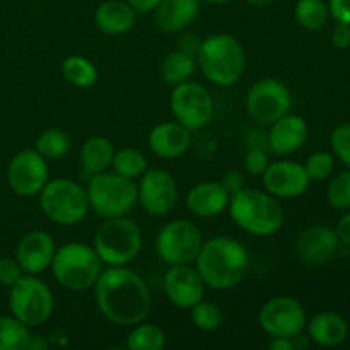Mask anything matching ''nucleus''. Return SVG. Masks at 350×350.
Wrapping results in <instances>:
<instances>
[{
  "mask_svg": "<svg viewBox=\"0 0 350 350\" xmlns=\"http://www.w3.org/2000/svg\"><path fill=\"white\" fill-rule=\"evenodd\" d=\"M332 43L337 50H347L350 46V24L338 23L332 33Z\"/></svg>",
  "mask_w": 350,
  "mask_h": 350,
  "instance_id": "41",
  "label": "nucleus"
},
{
  "mask_svg": "<svg viewBox=\"0 0 350 350\" xmlns=\"http://www.w3.org/2000/svg\"><path fill=\"white\" fill-rule=\"evenodd\" d=\"M204 239L193 222L176 219L164 226L156 239L157 256L167 265H190L200 253Z\"/></svg>",
  "mask_w": 350,
  "mask_h": 350,
  "instance_id": "10",
  "label": "nucleus"
},
{
  "mask_svg": "<svg viewBox=\"0 0 350 350\" xmlns=\"http://www.w3.org/2000/svg\"><path fill=\"white\" fill-rule=\"evenodd\" d=\"M308 139V123L297 115H284L272 123L269 133L270 150L277 156H289L304 146Z\"/></svg>",
  "mask_w": 350,
  "mask_h": 350,
  "instance_id": "21",
  "label": "nucleus"
},
{
  "mask_svg": "<svg viewBox=\"0 0 350 350\" xmlns=\"http://www.w3.org/2000/svg\"><path fill=\"white\" fill-rule=\"evenodd\" d=\"M296 21L308 31H318L327 24L328 5L323 0H297Z\"/></svg>",
  "mask_w": 350,
  "mask_h": 350,
  "instance_id": "30",
  "label": "nucleus"
},
{
  "mask_svg": "<svg viewBox=\"0 0 350 350\" xmlns=\"http://www.w3.org/2000/svg\"><path fill=\"white\" fill-rule=\"evenodd\" d=\"M195 262L205 286L228 291L241 282L250 260L241 243L228 236H215L202 245Z\"/></svg>",
  "mask_w": 350,
  "mask_h": 350,
  "instance_id": "2",
  "label": "nucleus"
},
{
  "mask_svg": "<svg viewBox=\"0 0 350 350\" xmlns=\"http://www.w3.org/2000/svg\"><path fill=\"white\" fill-rule=\"evenodd\" d=\"M51 270L62 287L88 291L96 286L103 272V262L94 248L84 243H67L55 252Z\"/></svg>",
  "mask_w": 350,
  "mask_h": 350,
  "instance_id": "5",
  "label": "nucleus"
},
{
  "mask_svg": "<svg viewBox=\"0 0 350 350\" xmlns=\"http://www.w3.org/2000/svg\"><path fill=\"white\" fill-rule=\"evenodd\" d=\"M200 12V0H163L156 7V23L164 33L187 29Z\"/></svg>",
  "mask_w": 350,
  "mask_h": 350,
  "instance_id": "23",
  "label": "nucleus"
},
{
  "mask_svg": "<svg viewBox=\"0 0 350 350\" xmlns=\"http://www.w3.org/2000/svg\"><path fill=\"white\" fill-rule=\"evenodd\" d=\"M164 294L180 310H191L204 299L205 284L197 269L190 265H171L164 275Z\"/></svg>",
  "mask_w": 350,
  "mask_h": 350,
  "instance_id": "17",
  "label": "nucleus"
},
{
  "mask_svg": "<svg viewBox=\"0 0 350 350\" xmlns=\"http://www.w3.org/2000/svg\"><path fill=\"white\" fill-rule=\"evenodd\" d=\"M46 347H48V344L41 337H38V340H36V337H29V342H27V347L26 349H40V350H43V349H46Z\"/></svg>",
  "mask_w": 350,
  "mask_h": 350,
  "instance_id": "47",
  "label": "nucleus"
},
{
  "mask_svg": "<svg viewBox=\"0 0 350 350\" xmlns=\"http://www.w3.org/2000/svg\"><path fill=\"white\" fill-rule=\"evenodd\" d=\"M197 65V57L185 53L181 50H174L167 53L161 64V75L171 85L183 84L193 77Z\"/></svg>",
  "mask_w": 350,
  "mask_h": 350,
  "instance_id": "27",
  "label": "nucleus"
},
{
  "mask_svg": "<svg viewBox=\"0 0 350 350\" xmlns=\"http://www.w3.org/2000/svg\"><path fill=\"white\" fill-rule=\"evenodd\" d=\"M9 306L12 317L26 327H38L46 323L53 313V293L48 284L38 277L23 275L10 287Z\"/></svg>",
  "mask_w": 350,
  "mask_h": 350,
  "instance_id": "9",
  "label": "nucleus"
},
{
  "mask_svg": "<svg viewBox=\"0 0 350 350\" xmlns=\"http://www.w3.org/2000/svg\"><path fill=\"white\" fill-rule=\"evenodd\" d=\"M7 181L14 193L21 197L40 195L48 181L46 159L36 149L17 152L7 167Z\"/></svg>",
  "mask_w": 350,
  "mask_h": 350,
  "instance_id": "14",
  "label": "nucleus"
},
{
  "mask_svg": "<svg viewBox=\"0 0 350 350\" xmlns=\"http://www.w3.org/2000/svg\"><path fill=\"white\" fill-rule=\"evenodd\" d=\"M62 72L70 84L82 89L91 88L98 81V68L94 67V64L88 58L77 57V55L65 58L62 64Z\"/></svg>",
  "mask_w": 350,
  "mask_h": 350,
  "instance_id": "28",
  "label": "nucleus"
},
{
  "mask_svg": "<svg viewBox=\"0 0 350 350\" xmlns=\"http://www.w3.org/2000/svg\"><path fill=\"white\" fill-rule=\"evenodd\" d=\"M126 2L132 5V9L135 12H150V10H156V7L159 5L163 0H126Z\"/></svg>",
  "mask_w": 350,
  "mask_h": 350,
  "instance_id": "45",
  "label": "nucleus"
},
{
  "mask_svg": "<svg viewBox=\"0 0 350 350\" xmlns=\"http://www.w3.org/2000/svg\"><path fill=\"white\" fill-rule=\"evenodd\" d=\"M190 130L178 122H164L154 126L149 133V147L163 159L183 156L191 142Z\"/></svg>",
  "mask_w": 350,
  "mask_h": 350,
  "instance_id": "22",
  "label": "nucleus"
},
{
  "mask_svg": "<svg viewBox=\"0 0 350 350\" xmlns=\"http://www.w3.org/2000/svg\"><path fill=\"white\" fill-rule=\"evenodd\" d=\"M29 327L16 317H0V350H24L29 342Z\"/></svg>",
  "mask_w": 350,
  "mask_h": 350,
  "instance_id": "31",
  "label": "nucleus"
},
{
  "mask_svg": "<svg viewBox=\"0 0 350 350\" xmlns=\"http://www.w3.org/2000/svg\"><path fill=\"white\" fill-rule=\"evenodd\" d=\"M170 105L176 122L190 132L204 129L212 120L215 109L211 92L204 85L190 81L174 85Z\"/></svg>",
  "mask_w": 350,
  "mask_h": 350,
  "instance_id": "11",
  "label": "nucleus"
},
{
  "mask_svg": "<svg viewBox=\"0 0 350 350\" xmlns=\"http://www.w3.org/2000/svg\"><path fill=\"white\" fill-rule=\"evenodd\" d=\"M89 207L103 219L122 217L130 214L137 204V185L118 173L92 174L88 188Z\"/></svg>",
  "mask_w": 350,
  "mask_h": 350,
  "instance_id": "7",
  "label": "nucleus"
},
{
  "mask_svg": "<svg viewBox=\"0 0 350 350\" xmlns=\"http://www.w3.org/2000/svg\"><path fill=\"white\" fill-rule=\"evenodd\" d=\"M55 252V241L46 231H31L17 245L16 260L24 273L38 275L50 269Z\"/></svg>",
  "mask_w": 350,
  "mask_h": 350,
  "instance_id": "19",
  "label": "nucleus"
},
{
  "mask_svg": "<svg viewBox=\"0 0 350 350\" xmlns=\"http://www.w3.org/2000/svg\"><path fill=\"white\" fill-rule=\"evenodd\" d=\"M308 325L310 338L321 347H338L349 335V325L344 317L332 311L317 314Z\"/></svg>",
  "mask_w": 350,
  "mask_h": 350,
  "instance_id": "24",
  "label": "nucleus"
},
{
  "mask_svg": "<svg viewBox=\"0 0 350 350\" xmlns=\"http://www.w3.org/2000/svg\"><path fill=\"white\" fill-rule=\"evenodd\" d=\"M269 349L272 350H294L296 345H294V338L291 337H273L270 340Z\"/></svg>",
  "mask_w": 350,
  "mask_h": 350,
  "instance_id": "46",
  "label": "nucleus"
},
{
  "mask_svg": "<svg viewBox=\"0 0 350 350\" xmlns=\"http://www.w3.org/2000/svg\"><path fill=\"white\" fill-rule=\"evenodd\" d=\"M96 24L106 34H123L135 24V10L129 2L106 0L96 9Z\"/></svg>",
  "mask_w": 350,
  "mask_h": 350,
  "instance_id": "25",
  "label": "nucleus"
},
{
  "mask_svg": "<svg viewBox=\"0 0 350 350\" xmlns=\"http://www.w3.org/2000/svg\"><path fill=\"white\" fill-rule=\"evenodd\" d=\"M229 191L217 181H204L188 191L187 207L193 215L202 219L217 217L228 208Z\"/></svg>",
  "mask_w": 350,
  "mask_h": 350,
  "instance_id": "20",
  "label": "nucleus"
},
{
  "mask_svg": "<svg viewBox=\"0 0 350 350\" xmlns=\"http://www.w3.org/2000/svg\"><path fill=\"white\" fill-rule=\"evenodd\" d=\"M334 167H335L334 156H332L330 152H323V150L311 154V156L308 157L306 164H304V170H306L310 180H317V181H321L325 180V178L330 176Z\"/></svg>",
  "mask_w": 350,
  "mask_h": 350,
  "instance_id": "36",
  "label": "nucleus"
},
{
  "mask_svg": "<svg viewBox=\"0 0 350 350\" xmlns=\"http://www.w3.org/2000/svg\"><path fill=\"white\" fill-rule=\"evenodd\" d=\"M263 332L270 337L296 338L306 327V311L303 304L289 296H277L267 301L258 314Z\"/></svg>",
  "mask_w": 350,
  "mask_h": 350,
  "instance_id": "13",
  "label": "nucleus"
},
{
  "mask_svg": "<svg viewBox=\"0 0 350 350\" xmlns=\"http://www.w3.org/2000/svg\"><path fill=\"white\" fill-rule=\"evenodd\" d=\"M111 166L120 176L135 180L147 171V159L137 149H120L118 152L113 154Z\"/></svg>",
  "mask_w": 350,
  "mask_h": 350,
  "instance_id": "33",
  "label": "nucleus"
},
{
  "mask_svg": "<svg viewBox=\"0 0 350 350\" xmlns=\"http://www.w3.org/2000/svg\"><path fill=\"white\" fill-rule=\"evenodd\" d=\"M191 321L202 332H214L221 327L222 313L221 308L214 303L202 299L191 308Z\"/></svg>",
  "mask_w": 350,
  "mask_h": 350,
  "instance_id": "34",
  "label": "nucleus"
},
{
  "mask_svg": "<svg viewBox=\"0 0 350 350\" xmlns=\"http://www.w3.org/2000/svg\"><path fill=\"white\" fill-rule=\"evenodd\" d=\"M94 252L103 263L109 267H122L137 258L142 248V232L140 228L129 219L122 217L106 219L99 226L94 236Z\"/></svg>",
  "mask_w": 350,
  "mask_h": 350,
  "instance_id": "6",
  "label": "nucleus"
},
{
  "mask_svg": "<svg viewBox=\"0 0 350 350\" xmlns=\"http://www.w3.org/2000/svg\"><path fill=\"white\" fill-rule=\"evenodd\" d=\"M263 176L265 191L275 198H296L306 193L310 188V176L303 164L294 161L270 163Z\"/></svg>",
  "mask_w": 350,
  "mask_h": 350,
  "instance_id": "16",
  "label": "nucleus"
},
{
  "mask_svg": "<svg viewBox=\"0 0 350 350\" xmlns=\"http://www.w3.org/2000/svg\"><path fill=\"white\" fill-rule=\"evenodd\" d=\"M40 207L43 214L58 226L79 224L91 208L85 188L65 178L46 181L40 191Z\"/></svg>",
  "mask_w": 350,
  "mask_h": 350,
  "instance_id": "8",
  "label": "nucleus"
},
{
  "mask_svg": "<svg viewBox=\"0 0 350 350\" xmlns=\"http://www.w3.org/2000/svg\"><path fill=\"white\" fill-rule=\"evenodd\" d=\"M221 183L222 187L229 191V195H232L236 193V191L241 190V188H245V178H243L238 171H231V173H228L222 178Z\"/></svg>",
  "mask_w": 350,
  "mask_h": 350,
  "instance_id": "43",
  "label": "nucleus"
},
{
  "mask_svg": "<svg viewBox=\"0 0 350 350\" xmlns=\"http://www.w3.org/2000/svg\"><path fill=\"white\" fill-rule=\"evenodd\" d=\"M113 154H115L113 144L106 137H91L85 140L81 149V164L89 174L105 173L111 166Z\"/></svg>",
  "mask_w": 350,
  "mask_h": 350,
  "instance_id": "26",
  "label": "nucleus"
},
{
  "mask_svg": "<svg viewBox=\"0 0 350 350\" xmlns=\"http://www.w3.org/2000/svg\"><path fill=\"white\" fill-rule=\"evenodd\" d=\"M328 12L337 23L350 24V0H330Z\"/></svg>",
  "mask_w": 350,
  "mask_h": 350,
  "instance_id": "40",
  "label": "nucleus"
},
{
  "mask_svg": "<svg viewBox=\"0 0 350 350\" xmlns=\"http://www.w3.org/2000/svg\"><path fill=\"white\" fill-rule=\"evenodd\" d=\"M207 3H215V5H224V3H229L231 0H204Z\"/></svg>",
  "mask_w": 350,
  "mask_h": 350,
  "instance_id": "49",
  "label": "nucleus"
},
{
  "mask_svg": "<svg viewBox=\"0 0 350 350\" xmlns=\"http://www.w3.org/2000/svg\"><path fill=\"white\" fill-rule=\"evenodd\" d=\"M340 239L337 232L327 226H310L299 234L296 243V253L306 265H323L337 255Z\"/></svg>",
  "mask_w": 350,
  "mask_h": 350,
  "instance_id": "18",
  "label": "nucleus"
},
{
  "mask_svg": "<svg viewBox=\"0 0 350 350\" xmlns=\"http://www.w3.org/2000/svg\"><path fill=\"white\" fill-rule=\"evenodd\" d=\"M327 198L330 205L337 211L350 208V171L337 174L328 185Z\"/></svg>",
  "mask_w": 350,
  "mask_h": 350,
  "instance_id": "35",
  "label": "nucleus"
},
{
  "mask_svg": "<svg viewBox=\"0 0 350 350\" xmlns=\"http://www.w3.org/2000/svg\"><path fill=\"white\" fill-rule=\"evenodd\" d=\"M166 344V335L161 327L154 323L133 325V330L126 337V347L130 350H161Z\"/></svg>",
  "mask_w": 350,
  "mask_h": 350,
  "instance_id": "29",
  "label": "nucleus"
},
{
  "mask_svg": "<svg viewBox=\"0 0 350 350\" xmlns=\"http://www.w3.org/2000/svg\"><path fill=\"white\" fill-rule=\"evenodd\" d=\"M335 232H337L338 239H340L342 243L350 245V212L349 214L342 215L340 221H338V224H337V229H335Z\"/></svg>",
  "mask_w": 350,
  "mask_h": 350,
  "instance_id": "44",
  "label": "nucleus"
},
{
  "mask_svg": "<svg viewBox=\"0 0 350 350\" xmlns=\"http://www.w3.org/2000/svg\"><path fill=\"white\" fill-rule=\"evenodd\" d=\"M200 44H202V40L197 36V34H185V36H181L180 44H178V50L197 57L198 50H200Z\"/></svg>",
  "mask_w": 350,
  "mask_h": 350,
  "instance_id": "42",
  "label": "nucleus"
},
{
  "mask_svg": "<svg viewBox=\"0 0 350 350\" xmlns=\"http://www.w3.org/2000/svg\"><path fill=\"white\" fill-rule=\"evenodd\" d=\"M23 269L14 258H0V284L3 287H12L23 277Z\"/></svg>",
  "mask_w": 350,
  "mask_h": 350,
  "instance_id": "39",
  "label": "nucleus"
},
{
  "mask_svg": "<svg viewBox=\"0 0 350 350\" xmlns=\"http://www.w3.org/2000/svg\"><path fill=\"white\" fill-rule=\"evenodd\" d=\"M330 144L335 156L350 167V123H344L334 130Z\"/></svg>",
  "mask_w": 350,
  "mask_h": 350,
  "instance_id": "37",
  "label": "nucleus"
},
{
  "mask_svg": "<svg viewBox=\"0 0 350 350\" xmlns=\"http://www.w3.org/2000/svg\"><path fill=\"white\" fill-rule=\"evenodd\" d=\"M137 187V202L147 214L161 217L171 212L178 198V187L174 178L159 167H147Z\"/></svg>",
  "mask_w": 350,
  "mask_h": 350,
  "instance_id": "15",
  "label": "nucleus"
},
{
  "mask_svg": "<svg viewBox=\"0 0 350 350\" xmlns=\"http://www.w3.org/2000/svg\"><path fill=\"white\" fill-rule=\"evenodd\" d=\"M197 64L212 84L229 88L243 77L246 55L236 38L229 34H212L202 40Z\"/></svg>",
  "mask_w": 350,
  "mask_h": 350,
  "instance_id": "4",
  "label": "nucleus"
},
{
  "mask_svg": "<svg viewBox=\"0 0 350 350\" xmlns=\"http://www.w3.org/2000/svg\"><path fill=\"white\" fill-rule=\"evenodd\" d=\"M269 164V154L263 149H260V147H252L245 157V170L250 174H253V176H260V174L265 173Z\"/></svg>",
  "mask_w": 350,
  "mask_h": 350,
  "instance_id": "38",
  "label": "nucleus"
},
{
  "mask_svg": "<svg viewBox=\"0 0 350 350\" xmlns=\"http://www.w3.org/2000/svg\"><path fill=\"white\" fill-rule=\"evenodd\" d=\"M228 207L234 224L252 236H272L284 224L282 205L269 191L241 188L231 195Z\"/></svg>",
  "mask_w": 350,
  "mask_h": 350,
  "instance_id": "3",
  "label": "nucleus"
},
{
  "mask_svg": "<svg viewBox=\"0 0 350 350\" xmlns=\"http://www.w3.org/2000/svg\"><path fill=\"white\" fill-rule=\"evenodd\" d=\"M246 2L253 7H267V5H270L273 0H246Z\"/></svg>",
  "mask_w": 350,
  "mask_h": 350,
  "instance_id": "48",
  "label": "nucleus"
},
{
  "mask_svg": "<svg viewBox=\"0 0 350 350\" xmlns=\"http://www.w3.org/2000/svg\"><path fill=\"white\" fill-rule=\"evenodd\" d=\"M94 289L99 311L111 323L133 327L149 314L152 304L149 287L125 265L103 270Z\"/></svg>",
  "mask_w": 350,
  "mask_h": 350,
  "instance_id": "1",
  "label": "nucleus"
},
{
  "mask_svg": "<svg viewBox=\"0 0 350 350\" xmlns=\"http://www.w3.org/2000/svg\"><path fill=\"white\" fill-rule=\"evenodd\" d=\"M291 92L277 79H262L250 88L246 96V109L255 122L272 125L291 109Z\"/></svg>",
  "mask_w": 350,
  "mask_h": 350,
  "instance_id": "12",
  "label": "nucleus"
},
{
  "mask_svg": "<svg viewBox=\"0 0 350 350\" xmlns=\"http://www.w3.org/2000/svg\"><path fill=\"white\" fill-rule=\"evenodd\" d=\"M34 149L46 161H57L70 149V139L60 129H48L36 139Z\"/></svg>",
  "mask_w": 350,
  "mask_h": 350,
  "instance_id": "32",
  "label": "nucleus"
}]
</instances>
